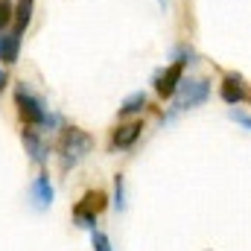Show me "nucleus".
<instances>
[{
  "label": "nucleus",
  "instance_id": "obj_1",
  "mask_svg": "<svg viewBox=\"0 0 251 251\" xmlns=\"http://www.w3.org/2000/svg\"><path fill=\"white\" fill-rule=\"evenodd\" d=\"M15 105H18V114H21L24 126L56 128V126L62 123V117H59V114H50V111L44 108V102H41L26 85H18V88H15Z\"/></svg>",
  "mask_w": 251,
  "mask_h": 251
},
{
  "label": "nucleus",
  "instance_id": "obj_2",
  "mask_svg": "<svg viewBox=\"0 0 251 251\" xmlns=\"http://www.w3.org/2000/svg\"><path fill=\"white\" fill-rule=\"evenodd\" d=\"M94 149V137L88 134V131H82V128H76V126H70V128H64L62 137H59V155H62V170H70V167H76L88 152Z\"/></svg>",
  "mask_w": 251,
  "mask_h": 251
},
{
  "label": "nucleus",
  "instance_id": "obj_3",
  "mask_svg": "<svg viewBox=\"0 0 251 251\" xmlns=\"http://www.w3.org/2000/svg\"><path fill=\"white\" fill-rule=\"evenodd\" d=\"M105 204H108V196H105L102 190H88V193L82 196V201L73 207V219H76L82 228L94 231V225H97V213H102Z\"/></svg>",
  "mask_w": 251,
  "mask_h": 251
},
{
  "label": "nucleus",
  "instance_id": "obj_4",
  "mask_svg": "<svg viewBox=\"0 0 251 251\" xmlns=\"http://www.w3.org/2000/svg\"><path fill=\"white\" fill-rule=\"evenodd\" d=\"M210 97V82L207 79H184L176 91V111H184V108H196V105H204Z\"/></svg>",
  "mask_w": 251,
  "mask_h": 251
},
{
  "label": "nucleus",
  "instance_id": "obj_5",
  "mask_svg": "<svg viewBox=\"0 0 251 251\" xmlns=\"http://www.w3.org/2000/svg\"><path fill=\"white\" fill-rule=\"evenodd\" d=\"M181 82H184V62L176 59L170 67H164V70L155 76V94H158L161 100H173Z\"/></svg>",
  "mask_w": 251,
  "mask_h": 251
},
{
  "label": "nucleus",
  "instance_id": "obj_6",
  "mask_svg": "<svg viewBox=\"0 0 251 251\" xmlns=\"http://www.w3.org/2000/svg\"><path fill=\"white\" fill-rule=\"evenodd\" d=\"M219 97H222L225 105H240V102L249 97L246 79H243L240 73H225V79H222V85H219Z\"/></svg>",
  "mask_w": 251,
  "mask_h": 251
},
{
  "label": "nucleus",
  "instance_id": "obj_7",
  "mask_svg": "<svg viewBox=\"0 0 251 251\" xmlns=\"http://www.w3.org/2000/svg\"><path fill=\"white\" fill-rule=\"evenodd\" d=\"M24 146H26V152L32 155V161L35 164H44L47 161V155H50V149H47V143L41 140V131L35 128V126H24Z\"/></svg>",
  "mask_w": 251,
  "mask_h": 251
},
{
  "label": "nucleus",
  "instance_id": "obj_8",
  "mask_svg": "<svg viewBox=\"0 0 251 251\" xmlns=\"http://www.w3.org/2000/svg\"><path fill=\"white\" fill-rule=\"evenodd\" d=\"M140 131H143V123H140V120L126 123V126H117V128L111 131V149H131V146L137 143Z\"/></svg>",
  "mask_w": 251,
  "mask_h": 251
},
{
  "label": "nucleus",
  "instance_id": "obj_9",
  "mask_svg": "<svg viewBox=\"0 0 251 251\" xmlns=\"http://www.w3.org/2000/svg\"><path fill=\"white\" fill-rule=\"evenodd\" d=\"M29 196H32V201H35V207L38 210H47L50 204H53V199H56V190L50 184V176H38L35 181H32V187H29Z\"/></svg>",
  "mask_w": 251,
  "mask_h": 251
},
{
  "label": "nucleus",
  "instance_id": "obj_10",
  "mask_svg": "<svg viewBox=\"0 0 251 251\" xmlns=\"http://www.w3.org/2000/svg\"><path fill=\"white\" fill-rule=\"evenodd\" d=\"M21 56V29H12V32H0V62L3 64H15Z\"/></svg>",
  "mask_w": 251,
  "mask_h": 251
},
{
  "label": "nucleus",
  "instance_id": "obj_11",
  "mask_svg": "<svg viewBox=\"0 0 251 251\" xmlns=\"http://www.w3.org/2000/svg\"><path fill=\"white\" fill-rule=\"evenodd\" d=\"M146 105H149L146 94H143V91H134L131 97H126V100H123V105H120V117H128V114H140Z\"/></svg>",
  "mask_w": 251,
  "mask_h": 251
},
{
  "label": "nucleus",
  "instance_id": "obj_12",
  "mask_svg": "<svg viewBox=\"0 0 251 251\" xmlns=\"http://www.w3.org/2000/svg\"><path fill=\"white\" fill-rule=\"evenodd\" d=\"M32 12H35V0H18L15 6V29H26L29 21H32Z\"/></svg>",
  "mask_w": 251,
  "mask_h": 251
},
{
  "label": "nucleus",
  "instance_id": "obj_13",
  "mask_svg": "<svg viewBox=\"0 0 251 251\" xmlns=\"http://www.w3.org/2000/svg\"><path fill=\"white\" fill-rule=\"evenodd\" d=\"M114 207H117V210H123L126 207V181H123L120 173L114 176Z\"/></svg>",
  "mask_w": 251,
  "mask_h": 251
},
{
  "label": "nucleus",
  "instance_id": "obj_14",
  "mask_svg": "<svg viewBox=\"0 0 251 251\" xmlns=\"http://www.w3.org/2000/svg\"><path fill=\"white\" fill-rule=\"evenodd\" d=\"M91 243H94V251H114L111 243H108V237H105L102 231H94V234H91Z\"/></svg>",
  "mask_w": 251,
  "mask_h": 251
},
{
  "label": "nucleus",
  "instance_id": "obj_15",
  "mask_svg": "<svg viewBox=\"0 0 251 251\" xmlns=\"http://www.w3.org/2000/svg\"><path fill=\"white\" fill-rule=\"evenodd\" d=\"M15 18V9L9 6V0H0V32L6 29V24Z\"/></svg>",
  "mask_w": 251,
  "mask_h": 251
},
{
  "label": "nucleus",
  "instance_id": "obj_16",
  "mask_svg": "<svg viewBox=\"0 0 251 251\" xmlns=\"http://www.w3.org/2000/svg\"><path fill=\"white\" fill-rule=\"evenodd\" d=\"M228 117H231V120H234V123L246 126V128H249V131H251V117H249V114H243V111H240V108H237V105H234V108H231V111H228Z\"/></svg>",
  "mask_w": 251,
  "mask_h": 251
},
{
  "label": "nucleus",
  "instance_id": "obj_17",
  "mask_svg": "<svg viewBox=\"0 0 251 251\" xmlns=\"http://www.w3.org/2000/svg\"><path fill=\"white\" fill-rule=\"evenodd\" d=\"M3 88H6V73L0 70V91H3Z\"/></svg>",
  "mask_w": 251,
  "mask_h": 251
}]
</instances>
